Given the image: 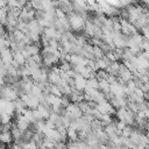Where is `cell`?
I'll list each match as a JSON object with an SVG mask.
<instances>
[{"instance_id": "obj_15", "label": "cell", "mask_w": 149, "mask_h": 149, "mask_svg": "<svg viewBox=\"0 0 149 149\" xmlns=\"http://www.w3.org/2000/svg\"><path fill=\"white\" fill-rule=\"evenodd\" d=\"M26 1H27V2H29V1H30V0H26Z\"/></svg>"}, {"instance_id": "obj_10", "label": "cell", "mask_w": 149, "mask_h": 149, "mask_svg": "<svg viewBox=\"0 0 149 149\" xmlns=\"http://www.w3.org/2000/svg\"><path fill=\"white\" fill-rule=\"evenodd\" d=\"M133 130H134V128H133L132 126L127 125V126H126V127L122 129V132H121V135H122V136H125V137H129Z\"/></svg>"}, {"instance_id": "obj_13", "label": "cell", "mask_w": 149, "mask_h": 149, "mask_svg": "<svg viewBox=\"0 0 149 149\" xmlns=\"http://www.w3.org/2000/svg\"><path fill=\"white\" fill-rule=\"evenodd\" d=\"M146 136H147V137H148V140H149V130H147V132H146Z\"/></svg>"}, {"instance_id": "obj_6", "label": "cell", "mask_w": 149, "mask_h": 149, "mask_svg": "<svg viewBox=\"0 0 149 149\" xmlns=\"http://www.w3.org/2000/svg\"><path fill=\"white\" fill-rule=\"evenodd\" d=\"M66 135H68V139L70 141H78V132L72 129V128H68L66 129Z\"/></svg>"}, {"instance_id": "obj_4", "label": "cell", "mask_w": 149, "mask_h": 149, "mask_svg": "<svg viewBox=\"0 0 149 149\" xmlns=\"http://www.w3.org/2000/svg\"><path fill=\"white\" fill-rule=\"evenodd\" d=\"M0 142L1 143H5V144H10L13 142V136H12L10 132L0 133Z\"/></svg>"}, {"instance_id": "obj_14", "label": "cell", "mask_w": 149, "mask_h": 149, "mask_svg": "<svg viewBox=\"0 0 149 149\" xmlns=\"http://www.w3.org/2000/svg\"><path fill=\"white\" fill-rule=\"evenodd\" d=\"M49 149H56V148H55V147H52V148H49Z\"/></svg>"}, {"instance_id": "obj_3", "label": "cell", "mask_w": 149, "mask_h": 149, "mask_svg": "<svg viewBox=\"0 0 149 149\" xmlns=\"http://www.w3.org/2000/svg\"><path fill=\"white\" fill-rule=\"evenodd\" d=\"M98 91H100L101 93H108L111 92V88H109V83L106 80V79H102L98 83Z\"/></svg>"}, {"instance_id": "obj_9", "label": "cell", "mask_w": 149, "mask_h": 149, "mask_svg": "<svg viewBox=\"0 0 149 149\" xmlns=\"http://www.w3.org/2000/svg\"><path fill=\"white\" fill-rule=\"evenodd\" d=\"M93 55H94L95 59H99V58L104 57V52L100 49V47H95V45H93Z\"/></svg>"}, {"instance_id": "obj_1", "label": "cell", "mask_w": 149, "mask_h": 149, "mask_svg": "<svg viewBox=\"0 0 149 149\" xmlns=\"http://www.w3.org/2000/svg\"><path fill=\"white\" fill-rule=\"evenodd\" d=\"M0 59L3 63H10L13 61V52L9 48H5L0 51Z\"/></svg>"}, {"instance_id": "obj_2", "label": "cell", "mask_w": 149, "mask_h": 149, "mask_svg": "<svg viewBox=\"0 0 149 149\" xmlns=\"http://www.w3.org/2000/svg\"><path fill=\"white\" fill-rule=\"evenodd\" d=\"M86 80L87 79H85L80 74H77L74 77V88L78 90V91H83L84 92V90L86 87Z\"/></svg>"}, {"instance_id": "obj_7", "label": "cell", "mask_w": 149, "mask_h": 149, "mask_svg": "<svg viewBox=\"0 0 149 149\" xmlns=\"http://www.w3.org/2000/svg\"><path fill=\"white\" fill-rule=\"evenodd\" d=\"M28 3L30 5V7H31L34 10L43 8V2H42V0H30Z\"/></svg>"}, {"instance_id": "obj_8", "label": "cell", "mask_w": 149, "mask_h": 149, "mask_svg": "<svg viewBox=\"0 0 149 149\" xmlns=\"http://www.w3.org/2000/svg\"><path fill=\"white\" fill-rule=\"evenodd\" d=\"M107 77H108V73L106 70H98L95 72V78L98 79V81H100L102 79H107Z\"/></svg>"}, {"instance_id": "obj_11", "label": "cell", "mask_w": 149, "mask_h": 149, "mask_svg": "<svg viewBox=\"0 0 149 149\" xmlns=\"http://www.w3.org/2000/svg\"><path fill=\"white\" fill-rule=\"evenodd\" d=\"M66 149H79L77 141H74V142L73 141H69L66 143Z\"/></svg>"}, {"instance_id": "obj_5", "label": "cell", "mask_w": 149, "mask_h": 149, "mask_svg": "<svg viewBox=\"0 0 149 149\" xmlns=\"http://www.w3.org/2000/svg\"><path fill=\"white\" fill-rule=\"evenodd\" d=\"M10 134H12V136H13V141L14 140H17V139H20L21 137V134H22V132L16 127V125L15 123H13L12 122V128H10Z\"/></svg>"}, {"instance_id": "obj_12", "label": "cell", "mask_w": 149, "mask_h": 149, "mask_svg": "<svg viewBox=\"0 0 149 149\" xmlns=\"http://www.w3.org/2000/svg\"><path fill=\"white\" fill-rule=\"evenodd\" d=\"M121 149H133V148H128V147H125V146H121Z\"/></svg>"}]
</instances>
